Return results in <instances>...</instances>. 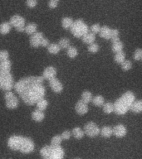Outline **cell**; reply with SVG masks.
I'll return each mask as SVG.
<instances>
[{
	"label": "cell",
	"mask_w": 142,
	"mask_h": 159,
	"mask_svg": "<svg viewBox=\"0 0 142 159\" xmlns=\"http://www.w3.org/2000/svg\"><path fill=\"white\" fill-rule=\"evenodd\" d=\"M42 76L34 75L22 78L14 84V89L25 104L33 105L46 94Z\"/></svg>",
	"instance_id": "cell-1"
},
{
	"label": "cell",
	"mask_w": 142,
	"mask_h": 159,
	"mask_svg": "<svg viewBox=\"0 0 142 159\" xmlns=\"http://www.w3.org/2000/svg\"><path fill=\"white\" fill-rule=\"evenodd\" d=\"M7 147L12 151L29 154L34 151L35 144L32 139L20 135H12L7 140Z\"/></svg>",
	"instance_id": "cell-2"
},
{
	"label": "cell",
	"mask_w": 142,
	"mask_h": 159,
	"mask_svg": "<svg viewBox=\"0 0 142 159\" xmlns=\"http://www.w3.org/2000/svg\"><path fill=\"white\" fill-rule=\"evenodd\" d=\"M135 100V95L133 92L126 91L115 101V113L117 115H125L130 109L133 102Z\"/></svg>",
	"instance_id": "cell-3"
},
{
	"label": "cell",
	"mask_w": 142,
	"mask_h": 159,
	"mask_svg": "<svg viewBox=\"0 0 142 159\" xmlns=\"http://www.w3.org/2000/svg\"><path fill=\"white\" fill-rule=\"evenodd\" d=\"M40 155L42 159H63L65 156L64 149L62 147L46 145L40 150Z\"/></svg>",
	"instance_id": "cell-4"
},
{
	"label": "cell",
	"mask_w": 142,
	"mask_h": 159,
	"mask_svg": "<svg viewBox=\"0 0 142 159\" xmlns=\"http://www.w3.org/2000/svg\"><path fill=\"white\" fill-rule=\"evenodd\" d=\"M72 34L77 38H82L83 36L88 33L90 28L88 25L82 19H77L73 22L72 27L70 28Z\"/></svg>",
	"instance_id": "cell-5"
},
{
	"label": "cell",
	"mask_w": 142,
	"mask_h": 159,
	"mask_svg": "<svg viewBox=\"0 0 142 159\" xmlns=\"http://www.w3.org/2000/svg\"><path fill=\"white\" fill-rule=\"evenodd\" d=\"M49 44V40L44 37L42 32H37L30 37V45H31V47H34V48H37L39 47H47Z\"/></svg>",
	"instance_id": "cell-6"
},
{
	"label": "cell",
	"mask_w": 142,
	"mask_h": 159,
	"mask_svg": "<svg viewBox=\"0 0 142 159\" xmlns=\"http://www.w3.org/2000/svg\"><path fill=\"white\" fill-rule=\"evenodd\" d=\"M14 79L11 73L0 74V89L11 91L14 88Z\"/></svg>",
	"instance_id": "cell-7"
},
{
	"label": "cell",
	"mask_w": 142,
	"mask_h": 159,
	"mask_svg": "<svg viewBox=\"0 0 142 159\" xmlns=\"http://www.w3.org/2000/svg\"><path fill=\"white\" fill-rule=\"evenodd\" d=\"M9 22L11 26H12V27H14L17 32H25V27H26L27 24H26V20H25V18L17 14L13 15L10 18Z\"/></svg>",
	"instance_id": "cell-8"
},
{
	"label": "cell",
	"mask_w": 142,
	"mask_h": 159,
	"mask_svg": "<svg viewBox=\"0 0 142 159\" xmlns=\"http://www.w3.org/2000/svg\"><path fill=\"white\" fill-rule=\"evenodd\" d=\"M5 104L7 109H15L19 105V100L12 91H7L4 94Z\"/></svg>",
	"instance_id": "cell-9"
},
{
	"label": "cell",
	"mask_w": 142,
	"mask_h": 159,
	"mask_svg": "<svg viewBox=\"0 0 142 159\" xmlns=\"http://www.w3.org/2000/svg\"><path fill=\"white\" fill-rule=\"evenodd\" d=\"M101 129L95 122L90 121L85 124L84 126V133L90 138H95L98 136L100 134Z\"/></svg>",
	"instance_id": "cell-10"
},
{
	"label": "cell",
	"mask_w": 142,
	"mask_h": 159,
	"mask_svg": "<svg viewBox=\"0 0 142 159\" xmlns=\"http://www.w3.org/2000/svg\"><path fill=\"white\" fill-rule=\"evenodd\" d=\"M113 129V135L116 136L118 139H121L124 138L127 134V129L126 127L123 125V124H118L116 125Z\"/></svg>",
	"instance_id": "cell-11"
},
{
	"label": "cell",
	"mask_w": 142,
	"mask_h": 159,
	"mask_svg": "<svg viewBox=\"0 0 142 159\" xmlns=\"http://www.w3.org/2000/svg\"><path fill=\"white\" fill-rule=\"evenodd\" d=\"M57 75V69L54 66H47L42 72V75L44 80H51L56 78Z\"/></svg>",
	"instance_id": "cell-12"
},
{
	"label": "cell",
	"mask_w": 142,
	"mask_h": 159,
	"mask_svg": "<svg viewBox=\"0 0 142 159\" xmlns=\"http://www.w3.org/2000/svg\"><path fill=\"white\" fill-rule=\"evenodd\" d=\"M75 110L77 112V114L79 115H84L87 113H88L89 108L87 104H86L85 102H83L82 99H80L77 102V104L75 105Z\"/></svg>",
	"instance_id": "cell-13"
},
{
	"label": "cell",
	"mask_w": 142,
	"mask_h": 159,
	"mask_svg": "<svg viewBox=\"0 0 142 159\" xmlns=\"http://www.w3.org/2000/svg\"><path fill=\"white\" fill-rule=\"evenodd\" d=\"M49 85L51 87V89L53 92L55 93H61V92L63 90V84L59 80L57 79V78H54V79L49 80Z\"/></svg>",
	"instance_id": "cell-14"
},
{
	"label": "cell",
	"mask_w": 142,
	"mask_h": 159,
	"mask_svg": "<svg viewBox=\"0 0 142 159\" xmlns=\"http://www.w3.org/2000/svg\"><path fill=\"white\" fill-rule=\"evenodd\" d=\"M12 69V62L9 60H7L5 61L0 62V74H7L11 73Z\"/></svg>",
	"instance_id": "cell-15"
},
{
	"label": "cell",
	"mask_w": 142,
	"mask_h": 159,
	"mask_svg": "<svg viewBox=\"0 0 142 159\" xmlns=\"http://www.w3.org/2000/svg\"><path fill=\"white\" fill-rule=\"evenodd\" d=\"M111 32L112 28H110L107 26H103L101 28V31L99 32L100 37L105 40H111Z\"/></svg>",
	"instance_id": "cell-16"
},
{
	"label": "cell",
	"mask_w": 142,
	"mask_h": 159,
	"mask_svg": "<svg viewBox=\"0 0 142 159\" xmlns=\"http://www.w3.org/2000/svg\"><path fill=\"white\" fill-rule=\"evenodd\" d=\"M32 119L36 122H42L45 119V114L43 111L36 109L32 113Z\"/></svg>",
	"instance_id": "cell-17"
},
{
	"label": "cell",
	"mask_w": 142,
	"mask_h": 159,
	"mask_svg": "<svg viewBox=\"0 0 142 159\" xmlns=\"http://www.w3.org/2000/svg\"><path fill=\"white\" fill-rule=\"evenodd\" d=\"M130 110L135 113V114H140V113H142V99L135 100Z\"/></svg>",
	"instance_id": "cell-18"
},
{
	"label": "cell",
	"mask_w": 142,
	"mask_h": 159,
	"mask_svg": "<svg viewBox=\"0 0 142 159\" xmlns=\"http://www.w3.org/2000/svg\"><path fill=\"white\" fill-rule=\"evenodd\" d=\"M100 134L102 135V137L108 139L110 137H111L113 135V129L110 126H104L102 127L100 131Z\"/></svg>",
	"instance_id": "cell-19"
},
{
	"label": "cell",
	"mask_w": 142,
	"mask_h": 159,
	"mask_svg": "<svg viewBox=\"0 0 142 159\" xmlns=\"http://www.w3.org/2000/svg\"><path fill=\"white\" fill-rule=\"evenodd\" d=\"M82 42L86 43L87 45H91L92 43H94L95 40H96V35L94 33H92V32H88L87 34L83 36L82 37Z\"/></svg>",
	"instance_id": "cell-20"
},
{
	"label": "cell",
	"mask_w": 142,
	"mask_h": 159,
	"mask_svg": "<svg viewBox=\"0 0 142 159\" xmlns=\"http://www.w3.org/2000/svg\"><path fill=\"white\" fill-rule=\"evenodd\" d=\"M37 32V25L34 22H30L25 27V32L28 35H33Z\"/></svg>",
	"instance_id": "cell-21"
},
{
	"label": "cell",
	"mask_w": 142,
	"mask_h": 159,
	"mask_svg": "<svg viewBox=\"0 0 142 159\" xmlns=\"http://www.w3.org/2000/svg\"><path fill=\"white\" fill-rule=\"evenodd\" d=\"M11 29H12V26H11L9 22H2L0 24V33L2 35L8 34Z\"/></svg>",
	"instance_id": "cell-22"
},
{
	"label": "cell",
	"mask_w": 142,
	"mask_h": 159,
	"mask_svg": "<svg viewBox=\"0 0 142 159\" xmlns=\"http://www.w3.org/2000/svg\"><path fill=\"white\" fill-rule=\"evenodd\" d=\"M72 135L76 139H82L85 135L84 130H82L80 127H76V128L72 129Z\"/></svg>",
	"instance_id": "cell-23"
},
{
	"label": "cell",
	"mask_w": 142,
	"mask_h": 159,
	"mask_svg": "<svg viewBox=\"0 0 142 159\" xmlns=\"http://www.w3.org/2000/svg\"><path fill=\"white\" fill-rule=\"evenodd\" d=\"M123 48H124V45L120 41H116V42H112L111 46V50L112 52H115V53H118V52H121L123 51Z\"/></svg>",
	"instance_id": "cell-24"
},
{
	"label": "cell",
	"mask_w": 142,
	"mask_h": 159,
	"mask_svg": "<svg viewBox=\"0 0 142 159\" xmlns=\"http://www.w3.org/2000/svg\"><path fill=\"white\" fill-rule=\"evenodd\" d=\"M47 51L50 54L57 55L61 51V47L58 43H50L49 46L47 47Z\"/></svg>",
	"instance_id": "cell-25"
},
{
	"label": "cell",
	"mask_w": 142,
	"mask_h": 159,
	"mask_svg": "<svg viewBox=\"0 0 142 159\" xmlns=\"http://www.w3.org/2000/svg\"><path fill=\"white\" fill-rule=\"evenodd\" d=\"M92 102L95 106L102 107L105 104V99L102 95H96L92 98Z\"/></svg>",
	"instance_id": "cell-26"
},
{
	"label": "cell",
	"mask_w": 142,
	"mask_h": 159,
	"mask_svg": "<svg viewBox=\"0 0 142 159\" xmlns=\"http://www.w3.org/2000/svg\"><path fill=\"white\" fill-rule=\"evenodd\" d=\"M73 19L70 17H65L62 19V26L64 29H70L73 24Z\"/></svg>",
	"instance_id": "cell-27"
},
{
	"label": "cell",
	"mask_w": 142,
	"mask_h": 159,
	"mask_svg": "<svg viewBox=\"0 0 142 159\" xmlns=\"http://www.w3.org/2000/svg\"><path fill=\"white\" fill-rule=\"evenodd\" d=\"M102 107H103V112H104L105 114H110L115 111L114 104H113V103H111V102L105 103Z\"/></svg>",
	"instance_id": "cell-28"
},
{
	"label": "cell",
	"mask_w": 142,
	"mask_h": 159,
	"mask_svg": "<svg viewBox=\"0 0 142 159\" xmlns=\"http://www.w3.org/2000/svg\"><path fill=\"white\" fill-rule=\"evenodd\" d=\"M36 105H37V109L44 112L45 109H47V106H48V102H47V100L45 98H42V99H41L37 102Z\"/></svg>",
	"instance_id": "cell-29"
},
{
	"label": "cell",
	"mask_w": 142,
	"mask_h": 159,
	"mask_svg": "<svg viewBox=\"0 0 142 159\" xmlns=\"http://www.w3.org/2000/svg\"><path fill=\"white\" fill-rule=\"evenodd\" d=\"M114 61L116 62L117 64H121L122 62L125 61V53L123 51L118 53H116L114 57Z\"/></svg>",
	"instance_id": "cell-30"
},
{
	"label": "cell",
	"mask_w": 142,
	"mask_h": 159,
	"mask_svg": "<svg viewBox=\"0 0 142 159\" xmlns=\"http://www.w3.org/2000/svg\"><path fill=\"white\" fill-rule=\"evenodd\" d=\"M92 98H93V96H92V93L90 91H88V90H85V91L82 92V99H82L83 102H85L86 104H88L90 102H92Z\"/></svg>",
	"instance_id": "cell-31"
},
{
	"label": "cell",
	"mask_w": 142,
	"mask_h": 159,
	"mask_svg": "<svg viewBox=\"0 0 142 159\" xmlns=\"http://www.w3.org/2000/svg\"><path fill=\"white\" fill-rule=\"evenodd\" d=\"M58 45L61 47V49H67L68 47H71V42L70 40L67 37H63V38H61L59 40V42H58Z\"/></svg>",
	"instance_id": "cell-32"
},
{
	"label": "cell",
	"mask_w": 142,
	"mask_h": 159,
	"mask_svg": "<svg viewBox=\"0 0 142 159\" xmlns=\"http://www.w3.org/2000/svg\"><path fill=\"white\" fill-rule=\"evenodd\" d=\"M67 54L68 57L72 58V59H74L75 57H77V55H78V51H77L76 47H70L67 49Z\"/></svg>",
	"instance_id": "cell-33"
},
{
	"label": "cell",
	"mask_w": 142,
	"mask_h": 159,
	"mask_svg": "<svg viewBox=\"0 0 142 159\" xmlns=\"http://www.w3.org/2000/svg\"><path fill=\"white\" fill-rule=\"evenodd\" d=\"M62 142V139L61 135H55L51 140V145L54 147L61 146V143Z\"/></svg>",
	"instance_id": "cell-34"
},
{
	"label": "cell",
	"mask_w": 142,
	"mask_h": 159,
	"mask_svg": "<svg viewBox=\"0 0 142 159\" xmlns=\"http://www.w3.org/2000/svg\"><path fill=\"white\" fill-rule=\"evenodd\" d=\"M121 66V69L124 71H128L132 68V63L129 60H125L124 62H122Z\"/></svg>",
	"instance_id": "cell-35"
},
{
	"label": "cell",
	"mask_w": 142,
	"mask_h": 159,
	"mask_svg": "<svg viewBox=\"0 0 142 159\" xmlns=\"http://www.w3.org/2000/svg\"><path fill=\"white\" fill-rule=\"evenodd\" d=\"M87 50H88V52H91V53H97V52H99L100 47H99V45L94 42V43H92V44L88 46Z\"/></svg>",
	"instance_id": "cell-36"
},
{
	"label": "cell",
	"mask_w": 142,
	"mask_h": 159,
	"mask_svg": "<svg viewBox=\"0 0 142 159\" xmlns=\"http://www.w3.org/2000/svg\"><path fill=\"white\" fill-rule=\"evenodd\" d=\"M101 28H102V26L99 24V23H95V24L92 25L91 27H90V30H91V32L96 34H99L100 31H101Z\"/></svg>",
	"instance_id": "cell-37"
},
{
	"label": "cell",
	"mask_w": 142,
	"mask_h": 159,
	"mask_svg": "<svg viewBox=\"0 0 142 159\" xmlns=\"http://www.w3.org/2000/svg\"><path fill=\"white\" fill-rule=\"evenodd\" d=\"M111 42H116V41H120V32L119 30L113 28L111 32Z\"/></svg>",
	"instance_id": "cell-38"
},
{
	"label": "cell",
	"mask_w": 142,
	"mask_h": 159,
	"mask_svg": "<svg viewBox=\"0 0 142 159\" xmlns=\"http://www.w3.org/2000/svg\"><path fill=\"white\" fill-rule=\"evenodd\" d=\"M9 58V53L6 50H1L0 51V62L5 61Z\"/></svg>",
	"instance_id": "cell-39"
},
{
	"label": "cell",
	"mask_w": 142,
	"mask_h": 159,
	"mask_svg": "<svg viewBox=\"0 0 142 159\" xmlns=\"http://www.w3.org/2000/svg\"><path fill=\"white\" fill-rule=\"evenodd\" d=\"M133 58L135 61H141L142 60V49L140 48H137L134 52L133 55Z\"/></svg>",
	"instance_id": "cell-40"
},
{
	"label": "cell",
	"mask_w": 142,
	"mask_h": 159,
	"mask_svg": "<svg viewBox=\"0 0 142 159\" xmlns=\"http://www.w3.org/2000/svg\"><path fill=\"white\" fill-rule=\"evenodd\" d=\"M61 137H62V140H68L72 137V132L69 131V130H66L63 133H62Z\"/></svg>",
	"instance_id": "cell-41"
},
{
	"label": "cell",
	"mask_w": 142,
	"mask_h": 159,
	"mask_svg": "<svg viewBox=\"0 0 142 159\" xmlns=\"http://www.w3.org/2000/svg\"><path fill=\"white\" fill-rule=\"evenodd\" d=\"M26 4L30 8H34L37 5V0H27L26 1Z\"/></svg>",
	"instance_id": "cell-42"
},
{
	"label": "cell",
	"mask_w": 142,
	"mask_h": 159,
	"mask_svg": "<svg viewBox=\"0 0 142 159\" xmlns=\"http://www.w3.org/2000/svg\"><path fill=\"white\" fill-rule=\"evenodd\" d=\"M58 6V2L56 1V0H50L49 2H48V7L51 8V9H54Z\"/></svg>",
	"instance_id": "cell-43"
},
{
	"label": "cell",
	"mask_w": 142,
	"mask_h": 159,
	"mask_svg": "<svg viewBox=\"0 0 142 159\" xmlns=\"http://www.w3.org/2000/svg\"><path fill=\"white\" fill-rule=\"evenodd\" d=\"M56 1H57V2H58V1H59V0H56Z\"/></svg>",
	"instance_id": "cell-44"
},
{
	"label": "cell",
	"mask_w": 142,
	"mask_h": 159,
	"mask_svg": "<svg viewBox=\"0 0 142 159\" xmlns=\"http://www.w3.org/2000/svg\"><path fill=\"white\" fill-rule=\"evenodd\" d=\"M75 159H81V158H75Z\"/></svg>",
	"instance_id": "cell-45"
},
{
	"label": "cell",
	"mask_w": 142,
	"mask_h": 159,
	"mask_svg": "<svg viewBox=\"0 0 142 159\" xmlns=\"http://www.w3.org/2000/svg\"><path fill=\"white\" fill-rule=\"evenodd\" d=\"M141 61H142V60H141Z\"/></svg>",
	"instance_id": "cell-46"
}]
</instances>
